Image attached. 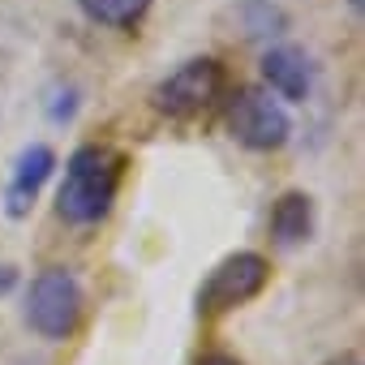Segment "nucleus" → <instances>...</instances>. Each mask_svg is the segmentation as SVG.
Here are the masks:
<instances>
[{
  "mask_svg": "<svg viewBox=\"0 0 365 365\" xmlns=\"http://www.w3.org/2000/svg\"><path fill=\"white\" fill-rule=\"evenodd\" d=\"M78 5L99 26H133L150 9V0H78Z\"/></svg>",
  "mask_w": 365,
  "mask_h": 365,
  "instance_id": "9",
  "label": "nucleus"
},
{
  "mask_svg": "<svg viewBox=\"0 0 365 365\" xmlns=\"http://www.w3.org/2000/svg\"><path fill=\"white\" fill-rule=\"evenodd\" d=\"M262 78H267V86L275 91V95H284V99H305L309 95V82H314V69H309V61H305V52L301 48H271L267 56H262Z\"/></svg>",
  "mask_w": 365,
  "mask_h": 365,
  "instance_id": "7",
  "label": "nucleus"
},
{
  "mask_svg": "<svg viewBox=\"0 0 365 365\" xmlns=\"http://www.w3.org/2000/svg\"><path fill=\"white\" fill-rule=\"evenodd\" d=\"M352 9H361V0H352Z\"/></svg>",
  "mask_w": 365,
  "mask_h": 365,
  "instance_id": "13",
  "label": "nucleus"
},
{
  "mask_svg": "<svg viewBox=\"0 0 365 365\" xmlns=\"http://www.w3.org/2000/svg\"><path fill=\"white\" fill-rule=\"evenodd\" d=\"M56 168V155L52 146H26L18 159H14V176H9V190H5V202H9V215L22 220L31 211V202L39 198L43 190V180L52 176Z\"/></svg>",
  "mask_w": 365,
  "mask_h": 365,
  "instance_id": "6",
  "label": "nucleus"
},
{
  "mask_svg": "<svg viewBox=\"0 0 365 365\" xmlns=\"http://www.w3.org/2000/svg\"><path fill=\"white\" fill-rule=\"evenodd\" d=\"M267 258L262 254H232V258H224L211 275H207V284H202V292H198V309L202 314H220V309H232V305H245L250 297H258L262 288H267Z\"/></svg>",
  "mask_w": 365,
  "mask_h": 365,
  "instance_id": "5",
  "label": "nucleus"
},
{
  "mask_svg": "<svg viewBox=\"0 0 365 365\" xmlns=\"http://www.w3.org/2000/svg\"><path fill=\"white\" fill-rule=\"evenodd\" d=\"M26 318L43 339H65L73 335L78 318H82V288L65 267L39 271L31 284V301H26Z\"/></svg>",
  "mask_w": 365,
  "mask_h": 365,
  "instance_id": "2",
  "label": "nucleus"
},
{
  "mask_svg": "<svg viewBox=\"0 0 365 365\" xmlns=\"http://www.w3.org/2000/svg\"><path fill=\"white\" fill-rule=\"evenodd\" d=\"M224 86V69L220 61L202 56V61H185L176 73H168L159 86H155V108L163 116H198L202 108H211V99L220 95Z\"/></svg>",
  "mask_w": 365,
  "mask_h": 365,
  "instance_id": "4",
  "label": "nucleus"
},
{
  "mask_svg": "<svg viewBox=\"0 0 365 365\" xmlns=\"http://www.w3.org/2000/svg\"><path fill=\"white\" fill-rule=\"evenodd\" d=\"M120 185V155L108 146H78L65 163L56 207L69 224H99Z\"/></svg>",
  "mask_w": 365,
  "mask_h": 365,
  "instance_id": "1",
  "label": "nucleus"
},
{
  "mask_svg": "<svg viewBox=\"0 0 365 365\" xmlns=\"http://www.w3.org/2000/svg\"><path fill=\"white\" fill-rule=\"evenodd\" d=\"M245 18H250V35H267V26H284L279 9H271L267 0H250V5H245Z\"/></svg>",
  "mask_w": 365,
  "mask_h": 365,
  "instance_id": "10",
  "label": "nucleus"
},
{
  "mask_svg": "<svg viewBox=\"0 0 365 365\" xmlns=\"http://www.w3.org/2000/svg\"><path fill=\"white\" fill-rule=\"evenodd\" d=\"M228 129H232V138H237L241 146H250V150H275V146L288 142L292 120H288V112L271 99V91L245 86V91H237V99H232V108H228Z\"/></svg>",
  "mask_w": 365,
  "mask_h": 365,
  "instance_id": "3",
  "label": "nucleus"
},
{
  "mask_svg": "<svg viewBox=\"0 0 365 365\" xmlns=\"http://www.w3.org/2000/svg\"><path fill=\"white\" fill-rule=\"evenodd\" d=\"M198 365H241L237 356H224V352H211V356H202Z\"/></svg>",
  "mask_w": 365,
  "mask_h": 365,
  "instance_id": "11",
  "label": "nucleus"
},
{
  "mask_svg": "<svg viewBox=\"0 0 365 365\" xmlns=\"http://www.w3.org/2000/svg\"><path fill=\"white\" fill-rule=\"evenodd\" d=\"M309 232H314V202L297 190L284 194L271 211V237L279 245H301V241H309Z\"/></svg>",
  "mask_w": 365,
  "mask_h": 365,
  "instance_id": "8",
  "label": "nucleus"
},
{
  "mask_svg": "<svg viewBox=\"0 0 365 365\" xmlns=\"http://www.w3.org/2000/svg\"><path fill=\"white\" fill-rule=\"evenodd\" d=\"M14 279H18V275H14V267H0V292H9V288H14Z\"/></svg>",
  "mask_w": 365,
  "mask_h": 365,
  "instance_id": "12",
  "label": "nucleus"
}]
</instances>
